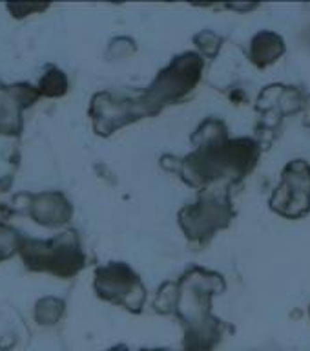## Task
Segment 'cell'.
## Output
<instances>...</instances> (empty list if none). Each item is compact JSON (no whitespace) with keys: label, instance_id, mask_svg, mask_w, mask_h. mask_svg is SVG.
I'll return each instance as SVG.
<instances>
[{"label":"cell","instance_id":"1","mask_svg":"<svg viewBox=\"0 0 310 351\" xmlns=\"http://www.w3.org/2000/svg\"><path fill=\"white\" fill-rule=\"evenodd\" d=\"M194 150L183 158L163 156L161 167L196 191H210L218 183L234 185L254 172L261 145L252 137L230 139L224 121L208 117L190 137Z\"/></svg>","mask_w":310,"mask_h":351},{"label":"cell","instance_id":"2","mask_svg":"<svg viewBox=\"0 0 310 351\" xmlns=\"http://www.w3.org/2000/svg\"><path fill=\"white\" fill-rule=\"evenodd\" d=\"M227 289L224 276L201 265H190L177 280L164 282L153 300L155 311L175 315L185 328L183 350L212 351L232 329L212 313L214 296Z\"/></svg>","mask_w":310,"mask_h":351},{"label":"cell","instance_id":"3","mask_svg":"<svg viewBox=\"0 0 310 351\" xmlns=\"http://www.w3.org/2000/svg\"><path fill=\"white\" fill-rule=\"evenodd\" d=\"M203 68L205 59L197 51L175 55L168 66H164L155 79L142 90L153 112L159 114L164 106L181 103L188 97L201 81Z\"/></svg>","mask_w":310,"mask_h":351},{"label":"cell","instance_id":"4","mask_svg":"<svg viewBox=\"0 0 310 351\" xmlns=\"http://www.w3.org/2000/svg\"><path fill=\"white\" fill-rule=\"evenodd\" d=\"M235 218L230 191H203L196 203H188L177 214V223L186 240L205 245L216 232L227 229Z\"/></svg>","mask_w":310,"mask_h":351},{"label":"cell","instance_id":"5","mask_svg":"<svg viewBox=\"0 0 310 351\" xmlns=\"http://www.w3.org/2000/svg\"><path fill=\"white\" fill-rule=\"evenodd\" d=\"M268 205L281 218H305L310 213V163L305 159H292L285 165Z\"/></svg>","mask_w":310,"mask_h":351},{"label":"cell","instance_id":"6","mask_svg":"<svg viewBox=\"0 0 310 351\" xmlns=\"http://www.w3.org/2000/svg\"><path fill=\"white\" fill-rule=\"evenodd\" d=\"M97 291L103 298L131 313H141L146 302V287L141 276L122 262L112 263L99 271Z\"/></svg>","mask_w":310,"mask_h":351},{"label":"cell","instance_id":"7","mask_svg":"<svg viewBox=\"0 0 310 351\" xmlns=\"http://www.w3.org/2000/svg\"><path fill=\"white\" fill-rule=\"evenodd\" d=\"M285 51H287V46H285L283 37L270 29H263L252 37L248 57H250L252 64L263 70V68H268L274 62H278L285 55Z\"/></svg>","mask_w":310,"mask_h":351},{"label":"cell","instance_id":"8","mask_svg":"<svg viewBox=\"0 0 310 351\" xmlns=\"http://www.w3.org/2000/svg\"><path fill=\"white\" fill-rule=\"evenodd\" d=\"M194 43L197 44V48L201 51V57L205 59H216L219 53V49L223 46V38L219 37L218 33L210 32V29H203L201 33H197L194 37Z\"/></svg>","mask_w":310,"mask_h":351},{"label":"cell","instance_id":"9","mask_svg":"<svg viewBox=\"0 0 310 351\" xmlns=\"http://www.w3.org/2000/svg\"><path fill=\"white\" fill-rule=\"evenodd\" d=\"M141 351H170V350H141Z\"/></svg>","mask_w":310,"mask_h":351},{"label":"cell","instance_id":"10","mask_svg":"<svg viewBox=\"0 0 310 351\" xmlns=\"http://www.w3.org/2000/svg\"><path fill=\"white\" fill-rule=\"evenodd\" d=\"M309 315H310V306H309Z\"/></svg>","mask_w":310,"mask_h":351}]
</instances>
